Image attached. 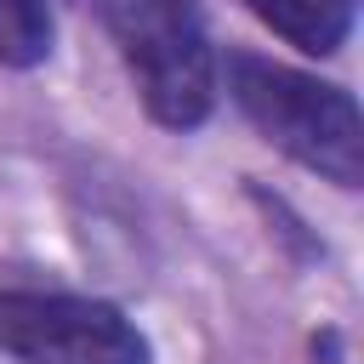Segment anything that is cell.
Segmentation results:
<instances>
[{"label": "cell", "mask_w": 364, "mask_h": 364, "mask_svg": "<svg viewBox=\"0 0 364 364\" xmlns=\"http://www.w3.org/2000/svg\"><path fill=\"white\" fill-rule=\"evenodd\" d=\"M228 97L279 154H290L296 165L318 171L336 188H358L364 125H358V102L341 85L313 80V74L284 68L256 51H233L228 57Z\"/></svg>", "instance_id": "obj_1"}, {"label": "cell", "mask_w": 364, "mask_h": 364, "mask_svg": "<svg viewBox=\"0 0 364 364\" xmlns=\"http://www.w3.org/2000/svg\"><path fill=\"white\" fill-rule=\"evenodd\" d=\"M0 353L17 364H154L148 336L97 296L0 290Z\"/></svg>", "instance_id": "obj_3"}, {"label": "cell", "mask_w": 364, "mask_h": 364, "mask_svg": "<svg viewBox=\"0 0 364 364\" xmlns=\"http://www.w3.org/2000/svg\"><path fill=\"white\" fill-rule=\"evenodd\" d=\"M279 40H290V46H301V51H313V57H324V51H336L341 40H347V28H353V0H245Z\"/></svg>", "instance_id": "obj_4"}, {"label": "cell", "mask_w": 364, "mask_h": 364, "mask_svg": "<svg viewBox=\"0 0 364 364\" xmlns=\"http://www.w3.org/2000/svg\"><path fill=\"white\" fill-rule=\"evenodd\" d=\"M142 108L165 131H193L216 102V51L199 0H131L114 23Z\"/></svg>", "instance_id": "obj_2"}, {"label": "cell", "mask_w": 364, "mask_h": 364, "mask_svg": "<svg viewBox=\"0 0 364 364\" xmlns=\"http://www.w3.org/2000/svg\"><path fill=\"white\" fill-rule=\"evenodd\" d=\"M51 51V6L46 0H0V63L34 68Z\"/></svg>", "instance_id": "obj_5"}]
</instances>
